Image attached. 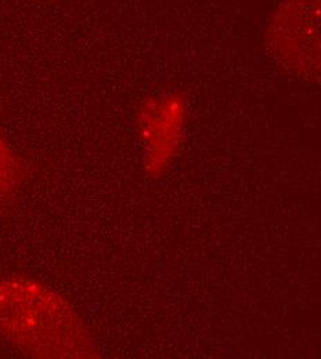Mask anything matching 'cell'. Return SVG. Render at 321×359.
I'll return each mask as SVG.
<instances>
[{"label": "cell", "mask_w": 321, "mask_h": 359, "mask_svg": "<svg viewBox=\"0 0 321 359\" xmlns=\"http://www.w3.org/2000/svg\"><path fill=\"white\" fill-rule=\"evenodd\" d=\"M0 339L30 358L97 355L92 333L77 310L54 289L21 275L0 279Z\"/></svg>", "instance_id": "6da1fadb"}, {"label": "cell", "mask_w": 321, "mask_h": 359, "mask_svg": "<svg viewBox=\"0 0 321 359\" xmlns=\"http://www.w3.org/2000/svg\"><path fill=\"white\" fill-rule=\"evenodd\" d=\"M266 45L288 71L321 79V0H284L268 28Z\"/></svg>", "instance_id": "7a4b0ae2"}, {"label": "cell", "mask_w": 321, "mask_h": 359, "mask_svg": "<svg viewBox=\"0 0 321 359\" xmlns=\"http://www.w3.org/2000/svg\"><path fill=\"white\" fill-rule=\"evenodd\" d=\"M184 102L179 95L148 101L140 118L144 168L151 177L162 176L172 165L183 129Z\"/></svg>", "instance_id": "3957f363"}, {"label": "cell", "mask_w": 321, "mask_h": 359, "mask_svg": "<svg viewBox=\"0 0 321 359\" xmlns=\"http://www.w3.org/2000/svg\"><path fill=\"white\" fill-rule=\"evenodd\" d=\"M22 179L18 156L0 135V213L14 199Z\"/></svg>", "instance_id": "277c9868"}]
</instances>
